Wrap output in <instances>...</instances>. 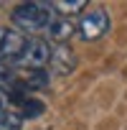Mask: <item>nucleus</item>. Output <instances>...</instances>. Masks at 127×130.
Here are the masks:
<instances>
[{
  "label": "nucleus",
  "instance_id": "obj_1",
  "mask_svg": "<svg viewBox=\"0 0 127 130\" xmlns=\"http://www.w3.org/2000/svg\"><path fill=\"white\" fill-rule=\"evenodd\" d=\"M56 15L58 13L53 10L51 3H20L13 10V23L23 33L38 36V33H46L48 31V26L53 23Z\"/></svg>",
  "mask_w": 127,
  "mask_h": 130
},
{
  "label": "nucleus",
  "instance_id": "obj_2",
  "mask_svg": "<svg viewBox=\"0 0 127 130\" xmlns=\"http://www.w3.org/2000/svg\"><path fill=\"white\" fill-rule=\"evenodd\" d=\"M51 54H53V48H51V43L46 38L31 36L18 64H20L23 69H28V72H43V67L51 64Z\"/></svg>",
  "mask_w": 127,
  "mask_h": 130
},
{
  "label": "nucleus",
  "instance_id": "obj_3",
  "mask_svg": "<svg viewBox=\"0 0 127 130\" xmlns=\"http://www.w3.org/2000/svg\"><path fill=\"white\" fill-rule=\"evenodd\" d=\"M79 36L84 41H97L109 31V15L102 8H89L81 18H79Z\"/></svg>",
  "mask_w": 127,
  "mask_h": 130
},
{
  "label": "nucleus",
  "instance_id": "obj_4",
  "mask_svg": "<svg viewBox=\"0 0 127 130\" xmlns=\"http://www.w3.org/2000/svg\"><path fill=\"white\" fill-rule=\"evenodd\" d=\"M74 31H79V26L71 21V18H66V15H56L53 18V23L48 26V31H46V41L51 43H56V46H64L71 36H74Z\"/></svg>",
  "mask_w": 127,
  "mask_h": 130
},
{
  "label": "nucleus",
  "instance_id": "obj_5",
  "mask_svg": "<svg viewBox=\"0 0 127 130\" xmlns=\"http://www.w3.org/2000/svg\"><path fill=\"white\" fill-rule=\"evenodd\" d=\"M48 69L53 74H69L76 69V56L74 51L64 43V46H53V54H51V64H48Z\"/></svg>",
  "mask_w": 127,
  "mask_h": 130
},
{
  "label": "nucleus",
  "instance_id": "obj_6",
  "mask_svg": "<svg viewBox=\"0 0 127 130\" xmlns=\"http://www.w3.org/2000/svg\"><path fill=\"white\" fill-rule=\"evenodd\" d=\"M23 125V117L10 110V107H0V130H20Z\"/></svg>",
  "mask_w": 127,
  "mask_h": 130
},
{
  "label": "nucleus",
  "instance_id": "obj_7",
  "mask_svg": "<svg viewBox=\"0 0 127 130\" xmlns=\"http://www.w3.org/2000/svg\"><path fill=\"white\" fill-rule=\"evenodd\" d=\"M53 10L58 13V15H66L69 18V13H79V10H84L87 8V3L84 0H74V3H64V0H53Z\"/></svg>",
  "mask_w": 127,
  "mask_h": 130
},
{
  "label": "nucleus",
  "instance_id": "obj_8",
  "mask_svg": "<svg viewBox=\"0 0 127 130\" xmlns=\"http://www.w3.org/2000/svg\"><path fill=\"white\" fill-rule=\"evenodd\" d=\"M5 36H8V28L0 26V54H3V43H5Z\"/></svg>",
  "mask_w": 127,
  "mask_h": 130
}]
</instances>
